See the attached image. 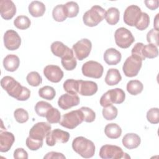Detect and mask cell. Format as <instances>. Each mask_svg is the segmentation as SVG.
<instances>
[{
	"instance_id": "obj_1",
	"label": "cell",
	"mask_w": 159,
	"mask_h": 159,
	"mask_svg": "<svg viewBox=\"0 0 159 159\" xmlns=\"http://www.w3.org/2000/svg\"><path fill=\"white\" fill-rule=\"evenodd\" d=\"M1 86L9 96L18 101H26L30 98V91L12 76H4L1 80Z\"/></svg>"
},
{
	"instance_id": "obj_2",
	"label": "cell",
	"mask_w": 159,
	"mask_h": 159,
	"mask_svg": "<svg viewBox=\"0 0 159 159\" xmlns=\"http://www.w3.org/2000/svg\"><path fill=\"white\" fill-rule=\"evenodd\" d=\"M72 148L76 153L84 158L93 157L95 153L94 143L82 136L74 139L72 142Z\"/></svg>"
},
{
	"instance_id": "obj_3",
	"label": "cell",
	"mask_w": 159,
	"mask_h": 159,
	"mask_svg": "<svg viewBox=\"0 0 159 159\" xmlns=\"http://www.w3.org/2000/svg\"><path fill=\"white\" fill-rule=\"evenodd\" d=\"M106 11L101 6L94 5L87 11L83 16L84 24L89 27H94L98 25L105 17Z\"/></svg>"
},
{
	"instance_id": "obj_4",
	"label": "cell",
	"mask_w": 159,
	"mask_h": 159,
	"mask_svg": "<svg viewBox=\"0 0 159 159\" xmlns=\"http://www.w3.org/2000/svg\"><path fill=\"white\" fill-rule=\"evenodd\" d=\"M83 121L84 117L83 112L80 109H78L65 114L59 123L61 126L65 128L73 129Z\"/></svg>"
},
{
	"instance_id": "obj_5",
	"label": "cell",
	"mask_w": 159,
	"mask_h": 159,
	"mask_svg": "<svg viewBox=\"0 0 159 159\" xmlns=\"http://www.w3.org/2000/svg\"><path fill=\"white\" fill-rule=\"evenodd\" d=\"M99 157L103 159H120L130 158L127 153L123 152L122 149L113 145H104L99 150Z\"/></svg>"
},
{
	"instance_id": "obj_6",
	"label": "cell",
	"mask_w": 159,
	"mask_h": 159,
	"mask_svg": "<svg viewBox=\"0 0 159 159\" xmlns=\"http://www.w3.org/2000/svg\"><path fill=\"white\" fill-rule=\"evenodd\" d=\"M114 39L116 45L122 48H129L135 41L131 32L125 27H120L116 30Z\"/></svg>"
},
{
	"instance_id": "obj_7",
	"label": "cell",
	"mask_w": 159,
	"mask_h": 159,
	"mask_svg": "<svg viewBox=\"0 0 159 159\" xmlns=\"http://www.w3.org/2000/svg\"><path fill=\"white\" fill-rule=\"evenodd\" d=\"M81 71L83 75L85 76L98 79L102 76L104 68L98 61L90 60L83 65Z\"/></svg>"
},
{
	"instance_id": "obj_8",
	"label": "cell",
	"mask_w": 159,
	"mask_h": 159,
	"mask_svg": "<svg viewBox=\"0 0 159 159\" xmlns=\"http://www.w3.org/2000/svg\"><path fill=\"white\" fill-rule=\"evenodd\" d=\"M142 65V60L131 55L124 63L122 70L126 76L134 77L138 75Z\"/></svg>"
},
{
	"instance_id": "obj_9",
	"label": "cell",
	"mask_w": 159,
	"mask_h": 159,
	"mask_svg": "<svg viewBox=\"0 0 159 159\" xmlns=\"http://www.w3.org/2000/svg\"><path fill=\"white\" fill-rule=\"evenodd\" d=\"M92 48L91 42L88 39H82L73 45L72 50L76 58L81 61L88 57Z\"/></svg>"
},
{
	"instance_id": "obj_10",
	"label": "cell",
	"mask_w": 159,
	"mask_h": 159,
	"mask_svg": "<svg viewBox=\"0 0 159 159\" xmlns=\"http://www.w3.org/2000/svg\"><path fill=\"white\" fill-rule=\"evenodd\" d=\"M70 137V134L68 132L59 129H55L53 130H50L47 134L46 143L50 147L54 146L57 142L65 143L69 140Z\"/></svg>"
},
{
	"instance_id": "obj_11",
	"label": "cell",
	"mask_w": 159,
	"mask_h": 159,
	"mask_svg": "<svg viewBox=\"0 0 159 159\" xmlns=\"http://www.w3.org/2000/svg\"><path fill=\"white\" fill-rule=\"evenodd\" d=\"M52 127L50 123L45 122H40L36 123L32 126L29 131V137L37 140L43 141L47 134L51 130Z\"/></svg>"
},
{
	"instance_id": "obj_12",
	"label": "cell",
	"mask_w": 159,
	"mask_h": 159,
	"mask_svg": "<svg viewBox=\"0 0 159 159\" xmlns=\"http://www.w3.org/2000/svg\"><path fill=\"white\" fill-rule=\"evenodd\" d=\"M3 39L4 46L9 50H17L21 44V38L16 31L12 29L4 33Z\"/></svg>"
},
{
	"instance_id": "obj_13",
	"label": "cell",
	"mask_w": 159,
	"mask_h": 159,
	"mask_svg": "<svg viewBox=\"0 0 159 159\" xmlns=\"http://www.w3.org/2000/svg\"><path fill=\"white\" fill-rule=\"evenodd\" d=\"M141 9L136 5L128 6L124 13V21L129 26H135L141 16Z\"/></svg>"
},
{
	"instance_id": "obj_14",
	"label": "cell",
	"mask_w": 159,
	"mask_h": 159,
	"mask_svg": "<svg viewBox=\"0 0 159 159\" xmlns=\"http://www.w3.org/2000/svg\"><path fill=\"white\" fill-rule=\"evenodd\" d=\"M43 75L48 81L52 83H58L63 78L64 74L58 66L48 65L44 68Z\"/></svg>"
},
{
	"instance_id": "obj_15",
	"label": "cell",
	"mask_w": 159,
	"mask_h": 159,
	"mask_svg": "<svg viewBox=\"0 0 159 159\" xmlns=\"http://www.w3.org/2000/svg\"><path fill=\"white\" fill-rule=\"evenodd\" d=\"M80 99L77 94H71L66 93L62 94L58 99V106L63 109L67 110L72 107L76 106L80 104Z\"/></svg>"
},
{
	"instance_id": "obj_16",
	"label": "cell",
	"mask_w": 159,
	"mask_h": 159,
	"mask_svg": "<svg viewBox=\"0 0 159 159\" xmlns=\"http://www.w3.org/2000/svg\"><path fill=\"white\" fill-rule=\"evenodd\" d=\"M0 12L4 19L10 20L16 13V5L11 0H1Z\"/></svg>"
},
{
	"instance_id": "obj_17",
	"label": "cell",
	"mask_w": 159,
	"mask_h": 159,
	"mask_svg": "<svg viewBox=\"0 0 159 159\" xmlns=\"http://www.w3.org/2000/svg\"><path fill=\"white\" fill-rule=\"evenodd\" d=\"M98 88V84L94 81L79 80L78 93L82 96H93L97 92Z\"/></svg>"
},
{
	"instance_id": "obj_18",
	"label": "cell",
	"mask_w": 159,
	"mask_h": 159,
	"mask_svg": "<svg viewBox=\"0 0 159 159\" xmlns=\"http://www.w3.org/2000/svg\"><path fill=\"white\" fill-rule=\"evenodd\" d=\"M15 141V137L10 132H1L0 134V152H8Z\"/></svg>"
},
{
	"instance_id": "obj_19",
	"label": "cell",
	"mask_w": 159,
	"mask_h": 159,
	"mask_svg": "<svg viewBox=\"0 0 159 159\" xmlns=\"http://www.w3.org/2000/svg\"><path fill=\"white\" fill-rule=\"evenodd\" d=\"M103 58L107 65H116L120 61L122 55L120 52L116 48H109L105 51Z\"/></svg>"
},
{
	"instance_id": "obj_20",
	"label": "cell",
	"mask_w": 159,
	"mask_h": 159,
	"mask_svg": "<svg viewBox=\"0 0 159 159\" xmlns=\"http://www.w3.org/2000/svg\"><path fill=\"white\" fill-rule=\"evenodd\" d=\"M123 145L127 149H134L137 148L141 142L140 137L136 134L128 133L122 138Z\"/></svg>"
},
{
	"instance_id": "obj_21",
	"label": "cell",
	"mask_w": 159,
	"mask_h": 159,
	"mask_svg": "<svg viewBox=\"0 0 159 159\" xmlns=\"http://www.w3.org/2000/svg\"><path fill=\"white\" fill-rule=\"evenodd\" d=\"M19 65L20 60L16 55L9 54L3 60V66L8 71H15L19 68Z\"/></svg>"
},
{
	"instance_id": "obj_22",
	"label": "cell",
	"mask_w": 159,
	"mask_h": 159,
	"mask_svg": "<svg viewBox=\"0 0 159 159\" xmlns=\"http://www.w3.org/2000/svg\"><path fill=\"white\" fill-rule=\"evenodd\" d=\"M50 48L54 55L60 57L61 58L72 51V49H70L68 47L60 41L53 42L51 45Z\"/></svg>"
},
{
	"instance_id": "obj_23",
	"label": "cell",
	"mask_w": 159,
	"mask_h": 159,
	"mask_svg": "<svg viewBox=\"0 0 159 159\" xmlns=\"http://www.w3.org/2000/svg\"><path fill=\"white\" fill-rule=\"evenodd\" d=\"M29 12L32 17H39L42 16L45 12V6L40 1H34L29 5Z\"/></svg>"
},
{
	"instance_id": "obj_24",
	"label": "cell",
	"mask_w": 159,
	"mask_h": 159,
	"mask_svg": "<svg viewBox=\"0 0 159 159\" xmlns=\"http://www.w3.org/2000/svg\"><path fill=\"white\" fill-rule=\"evenodd\" d=\"M122 80V76L119 71L116 68L108 70L105 77V82L109 86L117 84Z\"/></svg>"
},
{
	"instance_id": "obj_25",
	"label": "cell",
	"mask_w": 159,
	"mask_h": 159,
	"mask_svg": "<svg viewBox=\"0 0 159 159\" xmlns=\"http://www.w3.org/2000/svg\"><path fill=\"white\" fill-rule=\"evenodd\" d=\"M104 133L108 138L116 139L121 135L122 129L117 124L111 123L106 125L104 128Z\"/></svg>"
},
{
	"instance_id": "obj_26",
	"label": "cell",
	"mask_w": 159,
	"mask_h": 159,
	"mask_svg": "<svg viewBox=\"0 0 159 159\" xmlns=\"http://www.w3.org/2000/svg\"><path fill=\"white\" fill-rule=\"evenodd\" d=\"M61 63L63 67L68 71H71L74 70L77 65V61L74 57L73 51H71L63 57L61 58Z\"/></svg>"
},
{
	"instance_id": "obj_27",
	"label": "cell",
	"mask_w": 159,
	"mask_h": 159,
	"mask_svg": "<svg viewBox=\"0 0 159 159\" xmlns=\"http://www.w3.org/2000/svg\"><path fill=\"white\" fill-rule=\"evenodd\" d=\"M109 94V99L112 104H121L125 98V94L124 91L119 88L112 89L108 91Z\"/></svg>"
},
{
	"instance_id": "obj_28",
	"label": "cell",
	"mask_w": 159,
	"mask_h": 159,
	"mask_svg": "<svg viewBox=\"0 0 159 159\" xmlns=\"http://www.w3.org/2000/svg\"><path fill=\"white\" fill-rule=\"evenodd\" d=\"M120 12L116 7H110L106 11L105 19L109 25H116L119 20Z\"/></svg>"
},
{
	"instance_id": "obj_29",
	"label": "cell",
	"mask_w": 159,
	"mask_h": 159,
	"mask_svg": "<svg viewBox=\"0 0 159 159\" xmlns=\"http://www.w3.org/2000/svg\"><path fill=\"white\" fill-rule=\"evenodd\" d=\"M52 16L57 22H63L66 20L68 17L65 5L58 4L56 6L52 11Z\"/></svg>"
},
{
	"instance_id": "obj_30",
	"label": "cell",
	"mask_w": 159,
	"mask_h": 159,
	"mask_svg": "<svg viewBox=\"0 0 159 159\" xmlns=\"http://www.w3.org/2000/svg\"><path fill=\"white\" fill-rule=\"evenodd\" d=\"M143 84L139 80H130L127 84V91L134 96L140 94L143 91Z\"/></svg>"
},
{
	"instance_id": "obj_31",
	"label": "cell",
	"mask_w": 159,
	"mask_h": 159,
	"mask_svg": "<svg viewBox=\"0 0 159 159\" xmlns=\"http://www.w3.org/2000/svg\"><path fill=\"white\" fill-rule=\"evenodd\" d=\"M63 88L65 91L71 94H77L79 90V80L68 79L63 83Z\"/></svg>"
},
{
	"instance_id": "obj_32",
	"label": "cell",
	"mask_w": 159,
	"mask_h": 159,
	"mask_svg": "<svg viewBox=\"0 0 159 159\" xmlns=\"http://www.w3.org/2000/svg\"><path fill=\"white\" fill-rule=\"evenodd\" d=\"M39 95L40 97L45 99L52 100L56 95V92L53 87L45 86L39 89Z\"/></svg>"
},
{
	"instance_id": "obj_33",
	"label": "cell",
	"mask_w": 159,
	"mask_h": 159,
	"mask_svg": "<svg viewBox=\"0 0 159 159\" xmlns=\"http://www.w3.org/2000/svg\"><path fill=\"white\" fill-rule=\"evenodd\" d=\"M52 107V106L45 101H40L36 103L35 106V111L37 114L40 117H45L48 111Z\"/></svg>"
},
{
	"instance_id": "obj_34",
	"label": "cell",
	"mask_w": 159,
	"mask_h": 159,
	"mask_svg": "<svg viewBox=\"0 0 159 159\" xmlns=\"http://www.w3.org/2000/svg\"><path fill=\"white\" fill-rule=\"evenodd\" d=\"M31 24V21L26 16H19L14 20V25L19 29L25 30L28 29Z\"/></svg>"
},
{
	"instance_id": "obj_35",
	"label": "cell",
	"mask_w": 159,
	"mask_h": 159,
	"mask_svg": "<svg viewBox=\"0 0 159 159\" xmlns=\"http://www.w3.org/2000/svg\"><path fill=\"white\" fill-rule=\"evenodd\" d=\"M142 54L145 58H154L158 55L157 47L151 43L143 45L142 49Z\"/></svg>"
},
{
	"instance_id": "obj_36",
	"label": "cell",
	"mask_w": 159,
	"mask_h": 159,
	"mask_svg": "<svg viewBox=\"0 0 159 159\" xmlns=\"http://www.w3.org/2000/svg\"><path fill=\"white\" fill-rule=\"evenodd\" d=\"M45 117L50 124L59 123L61 119L60 112L57 108L52 107L48 111Z\"/></svg>"
},
{
	"instance_id": "obj_37",
	"label": "cell",
	"mask_w": 159,
	"mask_h": 159,
	"mask_svg": "<svg viewBox=\"0 0 159 159\" xmlns=\"http://www.w3.org/2000/svg\"><path fill=\"white\" fill-rule=\"evenodd\" d=\"M117 113L118 111L117 107L113 105L105 107L102 111V116L107 120H111L116 119L117 116Z\"/></svg>"
},
{
	"instance_id": "obj_38",
	"label": "cell",
	"mask_w": 159,
	"mask_h": 159,
	"mask_svg": "<svg viewBox=\"0 0 159 159\" xmlns=\"http://www.w3.org/2000/svg\"><path fill=\"white\" fill-rule=\"evenodd\" d=\"M27 83L32 86H38L42 82V76L37 71L30 72L26 77Z\"/></svg>"
},
{
	"instance_id": "obj_39",
	"label": "cell",
	"mask_w": 159,
	"mask_h": 159,
	"mask_svg": "<svg viewBox=\"0 0 159 159\" xmlns=\"http://www.w3.org/2000/svg\"><path fill=\"white\" fill-rule=\"evenodd\" d=\"M66 12L67 17L70 18L76 17L79 12V6L76 2L70 1L66 2L65 4Z\"/></svg>"
},
{
	"instance_id": "obj_40",
	"label": "cell",
	"mask_w": 159,
	"mask_h": 159,
	"mask_svg": "<svg viewBox=\"0 0 159 159\" xmlns=\"http://www.w3.org/2000/svg\"><path fill=\"white\" fill-rule=\"evenodd\" d=\"M150 23V17L148 14L144 12H142L141 16L139 18V20L136 23L135 27L139 30H143L146 29Z\"/></svg>"
},
{
	"instance_id": "obj_41",
	"label": "cell",
	"mask_w": 159,
	"mask_h": 159,
	"mask_svg": "<svg viewBox=\"0 0 159 159\" xmlns=\"http://www.w3.org/2000/svg\"><path fill=\"white\" fill-rule=\"evenodd\" d=\"M14 117L17 122L22 124L28 120L29 114L26 110L22 108H17L14 112Z\"/></svg>"
},
{
	"instance_id": "obj_42",
	"label": "cell",
	"mask_w": 159,
	"mask_h": 159,
	"mask_svg": "<svg viewBox=\"0 0 159 159\" xmlns=\"http://www.w3.org/2000/svg\"><path fill=\"white\" fill-rule=\"evenodd\" d=\"M147 120L153 124L159 122V109L157 107H153L149 109L147 113Z\"/></svg>"
},
{
	"instance_id": "obj_43",
	"label": "cell",
	"mask_w": 159,
	"mask_h": 159,
	"mask_svg": "<svg viewBox=\"0 0 159 159\" xmlns=\"http://www.w3.org/2000/svg\"><path fill=\"white\" fill-rule=\"evenodd\" d=\"M80 109L83 112L84 122H92L95 120L96 114L91 109L88 107H81Z\"/></svg>"
},
{
	"instance_id": "obj_44",
	"label": "cell",
	"mask_w": 159,
	"mask_h": 159,
	"mask_svg": "<svg viewBox=\"0 0 159 159\" xmlns=\"http://www.w3.org/2000/svg\"><path fill=\"white\" fill-rule=\"evenodd\" d=\"M147 40L149 43L158 47L159 45L158 30L155 29H152L147 34Z\"/></svg>"
},
{
	"instance_id": "obj_45",
	"label": "cell",
	"mask_w": 159,
	"mask_h": 159,
	"mask_svg": "<svg viewBox=\"0 0 159 159\" xmlns=\"http://www.w3.org/2000/svg\"><path fill=\"white\" fill-rule=\"evenodd\" d=\"M143 45H144L143 43H141V42H138V43H135V45L132 48V51H131L132 56L138 58L142 61L145 60V58L143 57V55L142 54V49H143Z\"/></svg>"
},
{
	"instance_id": "obj_46",
	"label": "cell",
	"mask_w": 159,
	"mask_h": 159,
	"mask_svg": "<svg viewBox=\"0 0 159 159\" xmlns=\"http://www.w3.org/2000/svg\"><path fill=\"white\" fill-rule=\"evenodd\" d=\"M26 145L30 150H37L42 147L43 141L35 140L28 137L26 139Z\"/></svg>"
},
{
	"instance_id": "obj_47",
	"label": "cell",
	"mask_w": 159,
	"mask_h": 159,
	"mask_svg": "<svg viewBox=\"0 0 159 159\" xmlns=\"http://www.w3.org/2000/svg\"><path fill=\"white\" fill-rule=\"evenodd\" d=\"M14 158L16 159H27L28 153L22 148H17L14 152Z\"/></svg>"
},
{
	"instance_id": "obj_48",
	"label": "cell",
	"mask_w": 159,
	"mask_h": 159,
	"mask_svg": "<svg viewBox=\"0 0 159 159\" xmlns=\"http://www.w3.org/2000/svg\"><path fill=\"white\" fill-rule=\"evenodd\" d=\"M65 158H66L65 156L63 153L56 152H50L43 157L44 159H51V158L64 159Z\"/></svg>"
},
{
	"instance_id": "obj_49",
	"label": "cell",
	"mask_w": 159,
	"mask_h": 159,
	"mask_svg": "<svg viewBox=\"0 0 159 159\" xmlns=\"http://www.w3.org/2000/svg\"><path fill=\"white\" fill-rule=\"evenodd\" d=\"M144 3L150 10H155L159 6L158 0H146L144 1Z\"/></svg>"
},
{
	"instance_id": "obj_50",
	"label": "cell",
	"mask_w": 159,
	"mask_h": 159,
	"mask_svg": "<svg viewBox=\"0 0 159 159\" xmlns=\"http://www.w3.org/2000/svg\"><path fill=\"white\" fill-rule=\"evenodd\" d=\"M158 15L159 14H157L154 19V29L158 30Z\"/></svg>"
}]
</instances>
